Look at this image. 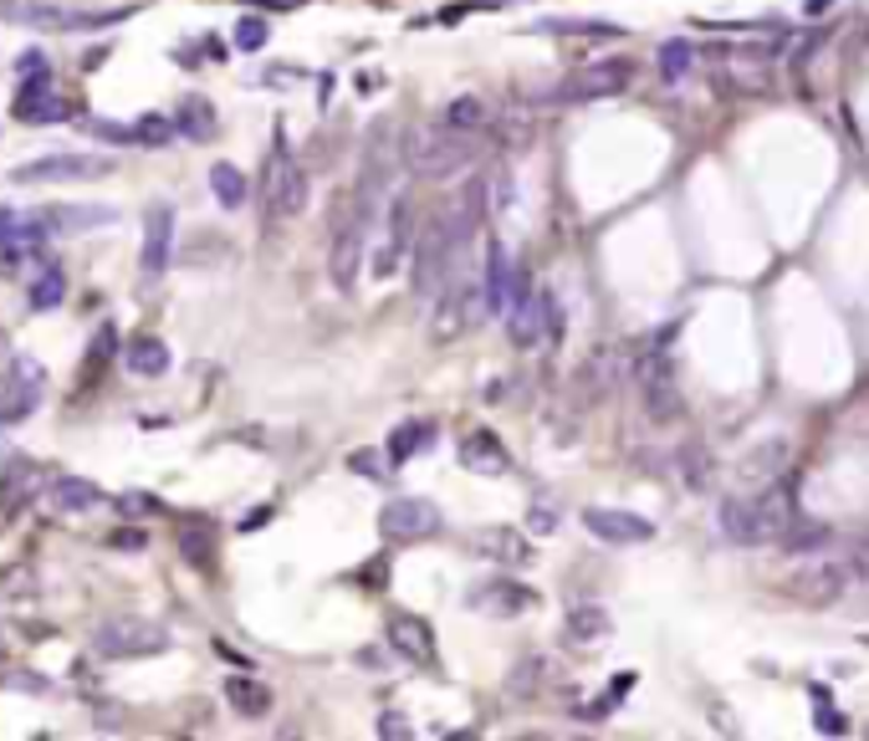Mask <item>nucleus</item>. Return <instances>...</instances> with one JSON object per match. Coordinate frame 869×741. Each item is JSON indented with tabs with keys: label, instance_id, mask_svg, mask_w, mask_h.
Here are the masks:
<instances>
[{
	"label": "nucleus",
	"instance_id": "nucleus-1",
	"mask_svg": "<svg viewBox=\"0 0 869 741\" xmlns=\"http://www.w3.org/2000/svg\"><path fill=\"white\" fill-rule=\"evenodd\" d=\"M798 522L793 511V486H768L757 496H732L721 506V532L742 547H768V542H783V532Z\"/></svg>",
	"mask_w": 869,
	"mask_h": 741
},
{
	"label": "nucleus",
	"instance_id": "nucleus-2",
	"mask_svg": "<svg viewBox=\"0 0 869 741\" xmlns=\"http://www.w3.org/2000/svg\"><path fill=\"white\" fill-rule=\"evenodd\" d=\"M476 159V134H455L445 123H430V128H415L409 144H404V164L415 180H451L455 169H466Z\"/></svg>",
	"mask_w": 869,
	"mask_h": 741
},
{
	"label": "nucleus",
	"instance_id": "nucleus-3",
	"mask_svg": "<svg viewBox=\"0 0 869 741\" xmlns=\"http://www.w3.org/2000/svg\"><path fill=\"white\" fill-rule=\"evenodd\" d=\"M486 318V297H481V276L470 271H451L445 287H440V302H434V343H451V337H466L476 322Z\"/></svg>",
	"mask_w": 869,
	"mask_h": 741
},
{
	"label": "nucleus",
	"instance_id": "nucleus-4",
	"mask_svg": "<svg viewBox=\"0 0 869 741\" xmlns=\"http://www.w3.org/2000/svg\"><path fill=\"white\" fill-rule=\"evenodd\" d=\"M93 650L102 659H144V655H164L169 650V629L154 619H134V614H118L102 619L93 629Z\"/></svg>",
	"mask_w": 869,
	"mask_h": 741
},
{
	"label": "nucleus",
	"instance_id": "nucleus-5",
	"mask_svg": "<svg viewBox=\"0 0 869 741\" xmlns=\"http://www.w3.org/2000/svg\"><path fill=\"white\" fill-rule=\"evenodd\" d=\"M102 174H113L108 153H41L32 164L11 169V185H87Z\"/></svg>",
	"mask_w": 869,
	"mask_h": 741
},
{
	"label": "nucleus",
	"instance_id": "nucleus-6",
	"mask_svg": "<svg viewBox=\"0 0 869 741\" xmlns=\"http://www.w3.org/2000/svg\"><path fill=\"white\" fill-rule=\"evenodd\" d=\"M455 256H461V246H455L451 231H445V215L430 220L425 236H415V251H409V282H415V292L445 287V276L455 271Z\"/></svg>",
	"mask_w": 869,
	"mask_h": 741
},
{
	"label": "nucleus",
	"instance_id": "nucleus-7",
	"mask_svg": "<svg viewBox=\"0 0 869 741\" xmlns=\"http://www.w3.org/2000/svg\"><path fill=\"white\" fill-rule=\"evenodd\" d=\"M635 379H639V394H645V415L660 424L681 420L686 415V405H681V388H675V363H670V354H645L635 363Z\"/></svg>",
	"mask_w": 869,
	"mask_h": 741
},
{
	"label": "nucleus",
	"instance_id": "nucleus-8",
	"mask_svg": "<svg viewBox=\"0 0 869 741\" xmlns=\"http://www.w3.org/2000/svg\"><path fill=\"white\" fill-rule=\"evenodd\" d=\"M364 251H368V210L353 205V215L333 231V246H328V276H333L338 292L358 287V271H364Z\"/></svg>",
	"mask_w": 869,
	"mask_h": 741
},
{
	"label": "nucleus",
	"instance_id": "nucleus-9",
	"mask_svg": "<svg viewBox=\"0 0 869 741\" xmlns=\"http://www.w3.org/2000/svg\"><path fill=\"white\" fill-rule=\"evenodd\" d=\"M138 5H118V11H72V5H21L16 21L36 32H108L118 21H128Z\"/></svg>",
	"mask_w": 869,
	"mask_h": 741
},
{
	"label": "nucleus",
	"instance_id": "nucleus-10",
	"mask_svg": "<svg viewBox=\"0 0 869 741\" xmlns=\"http://www.w3.org/2000/svg\"><path fill=\"white\" fill-rule=\"evenodd\" d=\"M506 333L517 348H542L552 333H558V302H552L548 287H522L512 318H506Z\"/></svg>",
	"mask_w": 869,
	"mask_h": 741
},
{
	"label": "nucleus",
	"instance_id": "nucleus-11",
	"mask_svg": "<svg viewBox=\"0 0 869 741\" xmlns=\"http://www.w3.org/2000/svg\"><path fill=\"white\" fill-rule=\"evenodd\" d=\"M307 205V174L292 153L277 144V153L267 159V215L271 220H292Z\"/></svg>",
	"mask_w": 869,
	"mask_h": 741
},
{
	"label": "nucleus",
	"instance_id": "nucleus-12",
	"mask_svg": "<svg viewBox=\"0 0 869 741\" xmlns=\"http://www.w3.org/2000/svg\"><path fill=\"white\" fill-rule=\"evenodd\" d=\"M629 77H635V67L629 62H593V67H584V72H573L568 83L558 87L552 98L558 102H599V98H614V92H624L629 87Z\"/></svg>",
	"mask_w": 869,
	"mask_h": 741
},
{
	"label": "nucleus",
	"instance_id": "nucleus-13",
	"mask_svg": "<svg viewBox=\"0 0 869 741\" xmlns=\"http://www.w3.org/2000/svg\"><path fill=\"white\" fill-rule=\"evenodd\" d=\"M41 388H47V369L36 358H16L11 373H5V394H0V424H16L26 415H36Z\"/></svg>",
	"mask_w": 869,
	"mask_h": 741
},
{
	"label": "nucleus",
	"instance_id": "nucleus-14",
	"mask_svg": "<svg viewBox=\"0 0 869 741\" xmlns=\"http://www.w3.org/2000/svg\"><path fill=\"white\" fill-rule=\"evenodd\" d=\"M379 527H384L389 542H425L440 532V511H434V502H425V496H400V502L384 506Z\"/></svg>",
	"mask_w": 869,
	"mask_h": 741
},
{
	"label": "nucleus",
	"instance_id": "nucleus-15",
	"mask_svg": "<svg viewBox=\"0 0 869 741\" xmlns=\"http://www.w3.org/2000/svg\"><path fill=\"white\" fill-rule=\"evenodd\" d=\"M783 593L808 608H834L844 598V573H839L834 563H803L798 573L783 583Z\"/></svg>",
	"mask_w": 869,
	"mask_h": 741
},
{
	"label": "nucleus",
	"instance_id": "nucleus-16",
	"mask_svg": "<svg viewBox=\"0 0 869 741\" xmlns=\"http://www.w3.org/2000/svg\"><path fill=\"white\" fill-rule=\"evenodd\" d=\"M169 256H174V205H149L144 215V251H138V267L149 282H159L169 271Z\"/></svg>",
	"mask_w": 869,
	"mask_h": 741
},
{
	"label": "nucleus",
	"instance_id": "nucleus-17",
	"mask_svg": "<svg viewBox=\"0 0 869 741\" xmlns=\"http://www.w3.org/2000/svg\"><path fill=\"white\" fill-rule=\"evenodd\" d=\"M584 527L593 532V538L614 542V547H639V542L654 538V522H645V517H635V511H614V506H588Z\"/></svg>",
	"mask_w": 869,
	"mask_h": 741
},
{
	"label": "nucleus",
	"instance_id": "nucleus-18",
	"mask_svg": "<svg viewBox=\"0 0 869 741\" xmlns=\"http://www.w3.org/2000/svg\"><path fill=\"white\" fill-rule=\"evenodd\" d=\"M16 119L21 123H62L68 119V102L57 98V87H51V72L41 77H26L16 92Z\"/></svg>",
	"mask_w": 869,
	"mask_h": 741
},
{
	"label": "nucleus",
	"instance_id": "nucleus-19",
	"mask_svg": "<svg viewBox=\"0 0 869 741\" xmlns=\"http://www.w3.org/2000/svg\"><path fill=\"white\" fill-rule=\"evenodd\" d=\"M461 466H466L470 476H491V481H497V476L512 471V450H506L491 430H470V435L461 440Z\"/></svg>",
	"mask_w": 869,
	"mask_h": 741
},
{
	"label": "nucleus",
	"instance_id": "nucleus-20",
	"mask_svg": "<svg viewBox=\"0 0 869 741\" xmlns=\"http://www.w3.org/2000/svg\"><path fill=\"white\" fill-rule=\"evenodd\" d=\"M384 640L394 644V655L400 659H415V665H430L434 659V629L419 619V614H394Z\"/></svg>",
	"mask_w": 869,
	"mask_h": 741
},
{
	"label": "nucleus",
	"instance_id": "nucleus-21",
	"mask_svg": "<svg viewBox=\"0 0 869 741\" xmlns=\"http://www.w3.org/2000/svg\"><path fill=\"white\" fill-rule=\"evenodd\" d=\"M470 547H476L486 563H506V568H527V563H533V542L522 538V532H512V527H481V532L470 538Z\"/></svg>",
	"mask_w": 869,
	"mask_h": 741
},
{
	"label": "nucleus",
	"instance_id": "nucleus-22",
	"mask_svg": "<svg viewBox=\"0 0 869 741\" xmlns=\"http://www.w3.org/2000/svg\"><path fill=\"white\" fill-rule=\"evenodd\" d=\"M41 220L51 225V236H83V231L113 225L118 210H108V205H47Z\"/></svg>",
	"mask_w": 869,
	"mask_h": 741
},
{
	"label": "nucleus",
	"instance_id": "nucleus-23",
	"mask_svg": "<svg viewBox=\"0 0 869 741\" xmlns=\"http://www.w3.org/2000/svg\"><path fill=\"white\" fill-rule=\"evenodd\" d=\"M481 297H486V312H506V297H512V261H506L502 240H491V246H486Z\"/></svg>",
	"mask_w": 869,
	"mask_h": 741
},
{
	"label": "nucleus",
	"instance_id": "nucleus-24",
	"mask_svg": "<svg viewBox=\"0 0 869 741\" xmlns=\"http://www.w3.org/2000/svg\"><path fill=\"white\" fill-rule=\"evenodd\" d=\"M470 598H476V608L502 614V619H517V614H527V608L537 604V593L527 589V583H491V589H476Z\"/></svg>",
	"mask_w": 869,
	"mask_h": 741
},
{
	"label": "nucleus",
	"instance_id": "nucleus-25",
	"mask_svg": "<svg viewBox=\"0 0 869 741\" xmlns=\"http://www.w3.org/2000/svg\"><path fill=\"white\" fill-rule=\"evenodd\" d=\"M123 363H128V373H138V379H159V373H169V343L154 333H138L128 348H123Z\"/></svg>",
	"mask_w": 869,
	"mask_h": 741
},
{
	"label": "nucleus",
	"instance_id": "nucleus-26",
	"mask_svg": "<svg viewBox=\"0 0 869 741\" xmlns=\"http://www.w3.org/2000/svg\"><path fill=\"white\" fill-rule=\"evenodd\" d=\"M51 506L68 511V517H77V511L102 506V491L93 486V481H83V476H62V481H51Z\"/></svg>",
	"mask_w": 869,
	"mask_h": 741
},
{
	"label": "nucleus",
	"instance_id": "nucleus-27",
	"mask_svg": "<svg viewBox=\"0 0 869 741\" xmlns=\"http://www.w3.org/2000/svg\"><path fill=\"white\" fill-rule=\"evenodd\" d=\"M180 553L189 557V568L210 573V568H216V527H210V522H184L180 527Z\"/></svg>",
	"mask_w": 869,
	"mask_h": 741
},
{
	"label": "nucleus",
	"instance_id": "nucleus-28",
	"mask_svg": "<svg viewBox=\"0 0 869 741\" xmlns=\"http://www.w3.org/2000/svg\"><path fill=\"white\" fill-rule=\"evenodd\" d=\"M225 701H231L241 716H267V711H271V686L252 680V675H231V680H225Z\"/></svg>",
	"mask_w": 869,
	"mask_h": 741
},
{
	"label": "nucleus",
	"instance_id": "nucleus-29",
	"mask_svg": "<svg viewBox=\"0 0 869 741\" xmlns=\"http://www.w3.org/2000/svg\"><path fill=\"white\" fill-rule=\"evenodd\" d=\"M434 445V420H404L394 435H389V460L394 466H404L409 455H419V450H430Z\"/></svg>",
	"mask_w": 869,
	"mask_h": 741
},
{
	"label": "nucleus",
	"instance_id": "nucleus-30",
	"mask_svg": "<svg viewBox=\"0 0 869 741\" xmlns=\"http://www.w3.org/2000/svg\"><path fill=\"white\" fill-rule=\"evenodd\" d=\"M174 128H180L184 138L205 144V138H216L220 119H216V108H210L205 98H184V102H180V113H174Z\"/></svg>",
	"mask_w": 869,
	"mask_h": 741
},
{
	"label": "nucleus",
	"instance_id": "nucleus-31",
	"mask_svg": "<svg viewBox=\"0 0 869 741\" xmlns=\"http://www.w3.org/2000/svg\"><path fill=\"white\" fill-rule=\"evenodd\" d=\"M563 634H568L573 644H599L603 634H609V614H603L599 604L568 608V619H563Z\"/></svg>",
	"mask_w": 869,
	"mask_h": 741
},
{
	"label": "nucleus",
	"instance_id": "nucleus-32",
	"mask_svg": "<svg viewBox=\"0 0 869 741\" xmlns=\"http://www.w3.org/2000/svg\"><path fill=\"white\" fill-rule=\"evenodd\" d=\"M486 119H491V113H486V102L476 98V92H461V98H451V102H445V113H440V123H445V128H455V134H481Z\"/></svg>",
	"mask_w": 869,
	"mask_h": 741
},
{
	"label": "nucleus",
	"instance_id": "nucleus-33",
	"mask_svg": "<svg viewBox=\"0 0 869 741\" xmlns=\"http://www.w3.org/2000/svg\"><path fill=\"white\" fill-rule=\"evenodd\" d=\"M68 302V276L57 267H47L41 276H32V287H26V307L32 312H51V307Z\"/></svg>",
	"mask_w": 869,
	"mask_h": 741
},
{
	"label": "nucleus",
	"instance_id": "nucleus-34",
	"mask_svg": "<svg viewBox=\"0 0 869 741\" xmlns=\"http://www.w3.org/2000/svg\"><path fill=\"white\" fill-rule=\"evenodd\" d=\"M783 460H787V440H762L752 460L742 466V476L747 481H783Z\"/></svg>",
	"mask_w": 869,
	"mask_h": 741
},
{
	"label": "nucleus",
	"instance_id": "nucleus-35",
	"mask_svg": "<svg viewBox=\"0 0 869 741\" xmlns=\"http://www.w3.org/2000/svg\"><path fill=\"white\" fill-rule=\"evenodd\" d=\"M210 189H216V200L225 205V210H241V205H246V195H252L246 174H241L235 164H225V159H220V164H210Z\"/></svg>",
	"mask_w": 869,
	"mask_h": 741
},
{
	"label": "nucleus",
	"instance_id": "nucleus-36",
	"mask_svg": "<svg viewBox=\"0 0 869 741\" xmlns=\"http://www.w3.org/2000/svg\"><path fill=\"white\" fill-rule=\"evenodd\" d=\"M829 538H834V532H829L823 522H793L783 532V553L787 557H813V553L829 547Z\"/></svg>",
	"mask_w": 869,
	"mask_h": 741
},
{
	"label": "nucleus",
	"instance_id": "nucleus-37",
	"mask_svg": "<svg viewBox=\"0 0 869 741\" xmlns=\"http://www.w3.org/2000/svg\"><path fill=\"white\" fill-rule=\"evenodd\" d=\"M32 491H36L32 466H16V471H5V476H0V511H5V517H11V511H21V506L32 502Z\"/></svg>",
	"mask_w": 869,
	"mask_h": 741
},
{
	"label": "nucleus",
	"instance_id": "nucleus-38",
	"mask_svg": "<svg viewBox=\"0 0 869 741\" xmlns=\"http://www.w3.org/2000/svg\"><path fill=\"white\" fill-rule=\"evenodd\" d=\"M690 62H696V47H690V41H665V47H660V77H665V83H681L690 72Z\"/></svg>",
	"mask_w": 869,
	"mask_h": 741
},
{
	"label": "nucleus",
	"instance_id": "nucleus-39",
	"mask_svg": "<svg viewBox=\"0 0 869 741\" xmlns=\"http://www.w3.org/2000/svg\"><path fill=\"white\" fill-rule=\"evenodd\" d=\"M681 476H686L690 491H706L711 486V455H706L701 445H686V450H681Z\"/></svg>",
	"mask_w": 869,
	"mask_h": 741
},
{
	"label": "nucleus",
	"instance_id": "nucleus-40",
	"mask_svg": "<svg viewBox=\"0 0 869 741\" xmlns=\"http://www.w3.org/2000/svg\"><path fill=\"white\" fill-rule=\"evenodd\" d=\"M267 36H271V26L261 16H241V21H235V47H241V51H261V47H267Z\"/></svg>",
	"mask_w": 869,
	"mask_h": 741
},
{
	"label": "nucleus",
	"instance_id": "nucleus-41",
	"mask_svg": "<svg viewBox=\"0 0 869 741\" xmlns=\"http://www.w3.org/2000/svg\"><path fill=\"white\" fill-rule=\"evenodd\" d=\"M118 511H123V517H154V511H159V496H149V491H128V496H118Z\"/></svg>",
	"mask_w": 869,
	"mask_h": 741
},
{
	"label": "nucleus",
	"instance_id": "nucleus-42",
	"mask_svg": "<svg viewBox=\"0 0 869 741\" xmlns=\"http://www.w3.org/2000/svg\"><path fill=\"white\" fill-rule=\"evenodd\" d=\"M348 466H353L358 476H368V481H384V476H389L384 455H374V450H353V455H348Z\"/></svg>",
	"mask_w": 869,
	"mask_h": 741
},
{
	"label": "nucleus",
	"instance_id": "nucleus-43",
	"mask_svg": "<svg viewBox=\"0 0 869 741\" xmlns=\"http://www.w3.org/2000/svg\"><path fill=\"white\" fill-rule=\"evenodd\" d=\"M849 578H854V583H865V589H869V532H865V538H859V542H854V547H849Z\"/></svg>",
	"mask_w": 869,
	"mask_h": 741
},
{
	"label": "nucleus",
	"instance_id": "nucleus-44",
	"mask_svg": "<svg viewBox=\"0 0 869 741\" xmlns=\"http://www.w3.org/2000/svg\"><path fill=\"white\" fill-rule=\"evenodd\" d=\"M379 737H384V741H404V737H409V721H404L400 711H384V716H379Z\"/></svg>",
	"mask_w": 869,
	"mask_h": 741
},
{
	"label": "nucleus",
	"instance_id": "nucleus-45",
	"mask_svg": "<svg viewBox=\"0 0 869 741\" xmlns=\"http://www.w3.org/2000/svg\"><path fill=\"white\" fill-rule=\"evenodd\" d=\"M819 731H823V737H844V731H849V721H844L839 711H823V701H819Z\"/></svg>",
	"mask_w": 869,
	"mask_h": 741
},
{
	"label": "nucleus",
	"instance_id": "nucleus-46",
	"mask_svg": "<svg viewBox=\"0 0 869 741\" xmlns=\"http://www.w3.org/2000/svg\"><path fill=\"white\" fill-rule=\"evenodd\" d=\"M527 522H533L537 538H548V532H558V517H552L548 506H533V517H527Z\"/></svg>",
	"mask_w": 869,
	"mask_h": 741
},
{
	"label": "nucleus",
	"instance_id": "nucleus-47",
	"mask_svg": "<svg viewBox=\"0 0 869 741\" xmlns=\"http://www.w3.org/2000/svg\"><path fill=\"white\" fill-rule=\"evenodd\" d=\"M21 77H41V72H47V57H41V51H21Z\"/></svg>",
	"mask_w": 869,
	"mask_h": 741
},
{
	"label": "nucleus",
	"instance_id": "nucleus-48",
	"mask_svg": "<svg viewBox=\"0 0 869 741\" xmlns=\"http://www.w3.org/2000/svg\"><path fill=\"white\" fill-rule=\"evenodd\" d=\"M11 686H16V691H32V695H47L51 691L41 675H11Z\"/></svg>",
	"mask_w": 869,
	"mask_h": 741
},
{
	"label": "nucleus",
	"instance_id": "nucleus-49",
	"mask_svg": "<svg viewBox=\"0 0 869 741\" xmlns=\"http://www.w3.org/2000/svg\"><path fill=\"white\" fill-rule=\"evenodd\" d=\"M629 691H635V675H614L609 680V701H624Z\"/></svg>",
	"mask_w": 869,
	"mask_h": 741
},
{
	"label": "nucleus",
	"instance_id": "nucleus-50",
	"mask_svg": "<svg viewBox=\"0 0 869 741\" xmlns=\"http://www.w3.org/2000/svg\"><path fill=\"white\" fill-rule=\"evenodd\" d=\"M11 231H16V210L0 205V246H11Z\"/></svg>",
	"mask_w": 869,
	"mask_h": 741
},
{
	"label": "nucleus",
	"instance_id": "nucleus-51",
	"mask_svg": "<svg viewBox=\"0 0 869 741\" xmlns=\"http://www.w3.org/2000/svg\"><path fill=\"white\" fill-rule=\"evenodd\" d=\"M113 547H144V532H118Z\"/></svg>",
	"mask_w": 869,
	"mask_h": 741
},
{
	"label": "nucleus",
	"instance_id": "nucleus-52",
	"mask_svg": "<svg viewBox=\"0 0 869 741\" xmlns=\"http://www.w3.org/2000/svg\"><path fill=\"white\" fill-rule=\"evenodd\" d=\"M11 363H16V354H11V343H5V333H0V373H11Z\"/></svg>",
	"mask_w": 869,
	"mask_h": 741
},
{
	"label": "nucleus",
	"instance_id": "nucleus-53",
	"mask_svg": "<svg viewBox=\"0 0 869 741\" xmlns=\"http://www.w3.org/2000/svg\"><path fill=\"white\" fill-rule=\"evenodd\" d=\"M834 0H808V16H819V11H829Z\"/></svg>",
	"mask_w": 869,
	"mask_h": 741
},
{
	"label": "nucleus",
	"instance_id": "nucleus-54",
	"mask_svg": "<svg viewBox=\"0 0 869 741\" xmlns=\"http://www.w3.org/2000/svg\"><path fill=\"white\" fill-rule=\"evenodd\" d=\"M865 737H869V726H865Z\"/></svg>",
	"mask_w": 869,
	"mask_h": 741
},
{
	"label": "nucleus",
	"instance_id": "nucleus-55",
	"mask_svg": "<svg viewBox=\"0 0 869 741\" xmlns=\"http://www.w3.org/2000/svg\"><path fill=\"white\" fill-rule=\"evenodd\" d=\"M0 650H5V644H0Z\"/></svg>",
	"mask_w": 869,
	"mask_h": 741
},
{
	"label": "nucleus",
	"instance_id": "nucleus-56",
	"mask_svg": "<svg viewBox=\"0 0 869 741\" xmlns=\"http://www.w3.org/2000/svg\"><path fill=\"white\" fill-rule=\"evenodd\" d=\"M865 644H869V640H865Z\"/></svg>",
	"mask_w": 869,
	"mask_h": 741
}]
</instances>
